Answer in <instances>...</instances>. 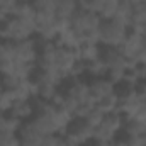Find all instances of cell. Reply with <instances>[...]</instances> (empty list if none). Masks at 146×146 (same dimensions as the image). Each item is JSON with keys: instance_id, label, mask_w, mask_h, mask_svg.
<instances>
[{"instance_id": "6da1fadb", "label": "cell", "mask_w": 146, "mask_h": 146, "mask_svg": "<svg viewBox=\"0 0 146 146\" xmlns=\"http://www.w3.org/2000/svg\"><path fill=\"white\" fill-rule=\"evenodd\" d=\"M127 27L115 22V21H104L99 31V44L102 48H119L127 36Z\"/></svg>"}, {"instance_id": "7a4b0ae2", "label": "cell", "mask_w": 146, "mask_h": 146, "mask_svg": "<svg viewBox=\"0 0 146 146\" xmlns=\"http://www.w3.org/2000/svg\"><path fill=\"white\" fill-rule=\"evenodd\" d=\"M122 126H124V115L119 110L106 114L104 121L95 127L94 141H114L117 133L122 131Z\"/></svg>"}, {"instance_id": "3957f363", "label": "cell", "mask_w": 146, "mask_h": 146, "mask_svg": "<svg viewBox=\"0 0 146 146\" xmlns=\"http://www.w3.org/2000/svg\"><path fill=\"white\" fill-rule=\"evenodd\" d=\"M102 17L95 12H90V10H78L75 15H73L72 22H70V27L80 36V39L88 34V33H97L100 31V26H102Z\"/></svg>"}, {"instance_id": "277c9868", "label": "cell", "mask_w": 146, "mask_h": 146, "mask_svg": "<svg viewBox=\"0 0 146 146\" xmlns=\"http://www.w3.org/2000/svg\"><path fill=\"white\" fill-rule=\"evenodd\" d=\"M94 133H95V127L90 126L85 119H73L68 124L65 134L70 136L78 146H82L88 141H94Z\"/></svg>"}, {"instance_id": "5b68a950", "label": "cell", "mask_w": 146, "mask_h": 146, "mask_svg": "<svg viewBox=\"0 0 146 146\" xmlns=\"http://www.w3.org/2000/svg\"><path fill=\"white\" fill-rule=\"evenodd\" d=\"M37 54H39V46H37V41H34L33 37L14 42V60L15 61L26 63V65H36Z\"/></svg>"}, {"instance_id": "8992f818", "label": "cell", "mask_w": 146, "mask_h": 146, "mask_svg": "<svg viewBox=\"0 0 146 146\" xmlns=\"http://www.w3.org/2000/svg\"><path fill=\"white\" fill-rule=\"evenodd\" d=\"M78 61H80L78 49L58 46V53H56V70L63 75L65 80L70 78V72H72V68Z\"/></svg>"}, {"instance_id": "52a82bcc", "label": "cell", "mask_w": 146, "mask_h": 146, "mask_svg": "<svg viewBox=\"0 0 146 146\" xmlns=\"http://www.w3.org/2000/svg\"><path fill=\"white\" fill-rule=\"evenodd\" d=\"M143 41H145V37L141 34V31H138V29H129V31H127V36L124 39V42L119 46V49H121V53L124 54V58H126L129 63L134 61V58H136V54H138L141 44H143ZM133 65H134V63H133Z\"/></svg>"}, {"instance_id": "ba28073f", "label": "cell", "mask_w": 146, "mask_h": 146, "mask_svg": "<svg viewBox=\"0 0 146 146\" xmlns=\"http://www.w3.org/2000/svg\"><path fill=\"white\" fill-rule=\"evenodd\" d=\"M88 87H90V95L95 102H100L104 100L106 97H109L112 94L117 92L115 85L110 82L107 76H100V78H92L88 82Z\"/></svg>"}, {"instance_id": "9c48e42d", "label": "cell", "mask_w": 146, "mask_h": 146, "mask_svg": "<svg viewBox=\"0 0 146 146\" xmlns=\"http://www.w3.org/2000/svg\"><path fill=\"white\" fill-rule=\"evenodd\" d=\"M100 58L106 63L107 70H117V68L129 70V66H131V63L124 58V54L121 53L119 48H102Z\"/></svg>"}, {"instance_id": "30bf717a", "label": "cell", "mask_w": 146, "mask_h": 146, "mask_svg": "<svg viewBox=\"0 0 146 146\" xmlns=\"http://www.w3.org/2000/svg\"><path fill=\"white\" fill-rule=\"evenodd\" d=\"M66 94L72 95L73 99H76L80 104H87V102H95L90 95V87L88 82L82 80V78H72L68 87H66ZM97 104V102H95Z\"/></svg>"}, {"instance_id": "8fae6325", "label": "cell", "mask_w": 146, "mask_h": 146, "mask_svg": "<svg viewBox=\"0 0 146 146\" xmlns=\"http://www.w3.org/2000/svg\"><path fill=\"white\" fill-rule=\"evenodd\" d=\"M17 136H19L21 146H41V141H42V134L36 131L31 119L22 122V126L17 131Z\"/></svg>"}, {"instance_id": "7c38bea8", "label": "cell", "mask_w": 146, "mask_h": 146, "mask_svg": "<svg viewBox=\"0 0 146 146\" xmlns=\"http://www.w3.org/2000/svg\"><path fill=\"white\" fill-rule=\"evenodd\" d=\"M34 112H36V109H34V104H33V99H31V100H17V102H14L7 114L19 119L21 122H26V121L34 117Z\"/></svg>"}, {"instance_id": "4fadbf2b", "label": "cell", "mask_w": 146, "mask_h": 146, "mask_svg": "<svg viewBox=\"0 0 146 146\" xmlns=\"http://www.w3.org/2000/svg\"><path fill=\"white\" fill-rule=\"evenodd\" d=\"M133 10H134V3L131 0H119L115 15L110 21H115V22H119V24H122L129 29L131 22H133Z\"/></svg>"}, {"instance_id": "5bb4252c", "label": "cell", "mask_w": 146, "mask_h": 146, "mask_svg": "<svg viewBox=\"0 0 146 146\" xmlns=\"http://www.w3.org/2000/svg\"><path fill=\"white\" fill-rule=\"evenodd\" d=\"M78 3L76 0H58V5H56V17L61 19V21H68L72 22L73 15L78 12Z\"/></svg>"}, {"instance_id": "9a60e30c", "label": "cell", "mask_w": 146, "mask_h": 146, "mask_svg": "<svg viewBox=\"0 0 146 146\" xmlns=\"http://www.w3.org/2000/svg\"><path fill=\"white\" fill-rule=\"evenodd\" d=\"M122 131H124V138H141L143 133L146 131V122L136 119V117L124 119Z\"/></svg>"}, {"instance_id": "2e32d148", "label": "cell", "mask_w": 146, "mask_h": 146, "mask_svg": "<svg viewBox=\"0 0 146 146\" xmlns=\"http://www.w3.org/2000/svg\"><path fill=\"white\" fill-rule=\"evenodd\" d=\"M12 17L17 19H36V9L33 5V2H17L15 7L10 12Z\"/></svg>"}, {"instance_id": "e0dca14e", "label": "cell", "mask_w": 146, "mask_h": 146, "mask_svg": "<svg viewBox=\"0 0 146 146\" xmlns=\"http://www.w3.org/2000/svg\"><path fill=\"white\" fill-rule=\"evenodd\" d=\"M100 53H102L100 44H82L78 48V56H80V61H83V63L100 58Z\"/></svg>"}, {"instance_id": "ac0fdd59", "label": "cell", "mask_w": 146, "mask_h": 146, "mask_svg": "<svg viewBox=\"0 0 146 146\" xmlns=\"http://www.w3.org/2000/svg\"><path fill=\"white\" fill-rule=\"evenodd\" d=\"M143 26H146V2L134 3L133 22H131V27H129V29H138V31H141Z\"/></svg>"}, {"instance_id": "d6986e66", "label": "cell", "mask_w": 146, "mask_h": 146, "mask_svg": "<svg viewBox=\"0 0 146 146\" xmlns=\"http://www.w3.org/2000/svg\"><path fill=\"white\" fill-rule=\"evenodd\" d=\"M107 72H109V70H107L106 63L102 61V58H97V60H94V61H88V63H87V73H88V75H92L94 78L106 76Z\"/></svg>"}, {"instance_id": "ffe728a7", "label": "cell", "mask_w": 146, "mask_h": 146, "mask_svg": "<svg viewBox=\"0 0 146 146\" xmlns=\"http://www.w3.org/2000/svg\"><path fill=\"white\" fill-rule=\"evenodd\" d=\"M80 102L76 100V99H73L72 95H68L66 92H65V95H63V100H61V106L58 107V109L65 110L66 114H70L73 119H75V115H76V112H78V109H80Z\"/></svg>"}, {"instance_id": "44dd1931", "label": "cell", "mask_w": 146, "mask_h": 146, "mask_svg": "<svg viewBox=\"0 0 146 146\" xmlns=\"http://www.w3.org/2000/svg\"><path fill=\"white\" fill-rule=\"evenodd\" d=\"M97 107L102 110V112H106V114H110V112L119 110V99H117V92H115V94H112V95H109V97H106L104 100L97 102Z\"/></svg>"}, {"instance_id": "7402d4cb", "label": "cell", "mask_w": 146, "mask_h": 146, "mask_svg": "<svg viewBox=\"0 0 146 146\" xmlns=\"http://www.w3.org/2000/svg\"><path fill=\"white\" fill-rule=\"evenodd\" d=\"M33 5L39 14H54L56 15L58 0H33Z\"/></svg>"}, {"instance_id": "603a6c76", "label": "cell", "mask_w": 146, "mask_h": 146, "mask_svg": "<svg viewBox=\"0 0 146 146\" xmlns=\"http://www.w3.org/2000/svg\"><path fill=\"white\" fill-rule=\"evenodd\" d=\"M104 117H106V112H102V110L97 107V104L90 109V112L85 115V121L90 124V126H94V127H97L102 121H104Z\"/></svg>"}, {"instance_id": "cb8c5ba5", "label": "cell", "mask_w": 146, "mask_h": 146, "mask_svg": "<svg viewBox=\"0 0 146 146\" xmlns=\"http://www.w3.org/2000/svg\"><path fill=\"white\" fill-rule=\"evenodd\" d=\"M117 3H119V0H106L102 10H100V14H99V15L102 17V21H110V19H114L115 10H117Z\"/></svg>"}, {"instance_id": "d4e9b609", "label": "cell", "mask_w": 146, "mask_h": 146, "mask_svg": "<svg viewBox=\"0 0 146 146\" xmlns=\"http://www.w3.org/2000/svg\"><path fill=\"white\" fill-rule=\"evenodd\" d=\"M14 60V42L0 39V63Z\"/></svg>"}, {"instance_id": "484cf974", "label": "cell", "mask_w": 146, "mask_h": 146, "mask_svg": "<svg viewBox=\"0 0 146 146\" xmlns=\"http://www.w3.org/2000/svg\"><path fill=\"white\" fill-rule=\"evenodd\" d=\"M0 80H2V85H3L5 90H15V88L22 83V80H21L17 75H14V73L3 75V76H0Z\"/></svg>"}, {"instance_id": "4316f807", "label": "cell", "mask_w": 146, "mask_h": 146, "mask_svg": "<svg viewBox=\"0 0 146 146\" xmlns=\"http://www.w3.org/2000/svg\"><path fill=\"white\" fill-rule=\"evenodd\" d=\"M126 75H127V70L117 68V70H109L106 76L109 78V80L114 83V85H115V87H119V85H122V83H124V80H126Z\"/></svg>"}, {"instance_id": "83f0119b", "label": "cell", "mask_w": 146, "mask_h": 146, "mask_svg": "<svg viewBox=\"0 0 146 146\" xmlns=\"http://www.w3.org/2000/svg\"><path fill=\"white\" fill-rule=\"evenodd\" d=\"M0 146H21L17 133H2L0 134Z\"/></svg>"}, {"instance_id": "f1b7e54d", "label": "cell", "mask_w": 146, "mask_h": 146, "mask_svg": "<svg viewBox=\"0 0 146 146\" xmlns=\"http://www.w3.org/2000/svg\"><path fill=\"white\" fill-rule=\"evenodd\" d=\"M61 134L54 133V134H46L42 136V141H41V146H61Z\"/></svg>"}, {"instance_id": "f546056e", "label": "cell", "mask_w": 146, "mask_h": 146, "mask_svg": "<svg viewBox=\"0 0 146 146\" xmlns=\"http://www.w3.org/2000/svg\"><path fill=\"white\" fill-rule=\"evenodd\" d=\"M133 63L134 65H146V39L143 41V44H141V48H139V51H138Z\"/></svg>"}, {"instance_id": "4dcf8cb0", "label": "cell", "mask_w": 146, "mask_h": 146, "mask_svg": "<svg viewBox=\"0 0 146 146\" xmlns=\"http://www.w3.org/2000/svg\"><path fill=\"white\" fill-rule=\"evenodd\" d=\"M17 2H19V0H0V9H2L7 15H10V12H12V9L15 7Z\"/></svg>"}, {"instance_id": "1f68e13d", "label": "cell", "mask_w": 146, "mask_h": 146, "mask_svg": "<svg viewBox=\"0 0 146 146\" xmlns=\"http://www.w3.org/2000/svg\"><path fill=\"white\" fill-rule=\"evenodd\" d=\"M136 88H138V92H139V94H143V95L146 97V80H143V82H139Z\"/></svg>"}, {"instance_id": "d6a6232c", "label": "cell", "mask_w": 146, "mask_h": 146, "mask_svg": "<svg viewBox=\"0 0 146 146\" xmlns=\"http://www.w3.org/2000/svg\"><path fill=\"white\" fill-rule=\"evenodd\" d=\"M112 146H129V145H127V139L122 138V139H114L112 141Z\"/></svg>"}, {"instance_id": "836d02e7", "label": "cell", "mask_w": 146, "mask_h": 146, "mask_svg": "<svg viewBox=\"0 0 146 146\" xmlns=\"http://www.w3.org/2000/svg\"><path fill=\"white\" fill-rule=\"evenodd\" d=\"M92 146H112V141H94Z\"/></svg>"}, {"instance_id": "e575fe53", "label": "cell", "mask_w": 146, "mask_h": 146, "mask_svg": "<svg viewBox=\"0 0 146 146\" xmlns=\"http://www.w3.org/2000/svg\"><path fill=\"white\" fill-rule=\"evenodd\" d=\"M7 17H9V15H7V14H5V12H3V10L0 9V26H2V24H3V22L7 21Z\"/></svg>"}, {"instance_id": "d590c367", "label": "cell", "mask_w": 146, "mask_h": 146, "mask_svg": "<svg viewBox=\"0 0 146 146\" xmlns=\"http://www.w3.org/2000/svg\"><path fill=\"white\" fill-rule=\"evenodd\" d=\"M3 92H5V88H3V85H2V80H0V97L3 95Z\"/></svg>"}, {"instance_id": "8d00e7d4", "label": "cell", "mask_w": 146, "mask_h": 146, "mask_svg": "<svg viewBox=\"0 0 146 146\" xmlns=\"http://www.w3.org/2000/svg\"><path fill=\"white\" fill-rule=\"evenodd\" d=\"M141 34H143V37L146 39V26H143V27H141Z\"/></svg>"}, {"instance_id": "74e56055", "label": "cell", "mask_w": 146, "mask_h": 146, "mask_svg": "<svg viewBox=\"0 0 146 146\" xmlns=\"http://www.w3.org/2000/svg\"><path fill=\"white\" fill-rule=\"evenodd\" d=\"M133 3H141V2H146V0H131Z\"/></svg>"}, {"instance_id": "f35d334b", "label": "cell", "mask_w": 146, "mask_h": 146, "mask_svg": "<svg viewBox=\"0 0 146 146\" xmlns=\"http://www.w3.org/2000/svg\"><path fill=\"white\" fill-rule=\"evenodd\" d=\"M141 139H143V141H145V143H146V131H145V133H143V136H141Z\"/></svg>"}, {"instance_id": "ab89813d", "label": "cell", "mask_w": 146, "mask_h": 146, "mask_svg": "<svg viewBox=\"0 0 146 146\" xmlns=\"http://www.w3.org/2000/svg\"><path fill=\"white\" fill-rule=\"evenodd\" d=\"M19 2H33V0H19Z\"/></svg>"}, {"instance_id": "60d3db41", "label": "cell", "mask_w": 146, "mask_h": 146, "mask_svg": "<svg viewBox=\"0 0 146 146\" xmlns=\"http://www.w3.org/2000/svg\"><path fill=\"white\" fill-rule=\"evenodd\" d=\"M145 146H146V143H145Z\"/></svg>"}]
</instances>
